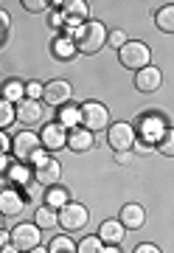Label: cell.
I'll list each match as a JSON object with an SVG mask.
<instances>
[{"label":"cell","mask_w":174,"mask_h":253,"mask_svg":"<svg viewBox=\"0 0 174 253\" xmlns=\"http://www.w3.org/2000/svg\"><path fill=\"white\" fill-rule=\"evenodd\" d=\"M107 26L99 23V20H87L82 28H79V37H76V48H79V54H99L101 48L107 45Z\"/></svg>","instance_id":"obj_1"},{"label":"cell","mask_w":174,"mask_h":253,"mask_svg":"<svg viewBox=\"0 0 174 253\" xmlns=\"http://www.w3.org/2000/svg\"><path fill=\"white\" fill-rule=\"evenodd\" d=\"M31 169H34V180L39 186H45V189H54L62 180V163L56 161V158H51L48 152H39L31 161Z\"/></svg>","instance_id":"obj_2"},{"label":"cell","mask_w":174,"mask_h":253,"mask_svg":"<svg viewBox=\"0 0 174 253\" xmlns=\"http://www.w3.org/2000/svg\"><path fill=\"white\" fill-rule=\"evenodd\" d=\"M166 129H169V126H166V118L163 116H157V113H143V116H140V121L135 124V135H138V141H140V144L157 146Z\"/></svg>","instance_id":"obj_3"},{"label":"cell","mask_w":174,"mask_h":253,"mask_svg":"<svg viewBox=\"0 0 174 253\" xmlns=\"http://www.w3.org/2000/svg\"><path fill=\"white\" fill-rule=\"evenodd\" d=\"M118 62L127 68V71H143L152 65V51H149L146 42H138V40H129L127 45L118 51Z\"/></svg>","instance_id":"obj_4"},{"label":"cell","mask_w":174,"mask_h":253,"mask_svg":"<svg viewBox=\"0 0 174 253\" xmlns=\"http://www.w3.org/2000/svg\"><path fill=\"white\" fill-rule=\"evenodd\" d=\"M11 152H14V161L31 163L39 152H45V149H42V141H39L37 132L23 129V132H17V135L11 138Z\"/></svg>","instance_id":"obj_5"},{"label":"cell","mask_w":174,"mask_h":253,"mask_svg":"<svg viewBox=\"0 0 174 253\" xmlns=\"http://www.w3.org/2000/svg\"><path fill=\"white\" fill-rule=\"evenodd\" d=\"M135 141H138L135 124H129V121H115V124L107 126V144H110V149H115V152H132Z\"/></svg>","instance_id":"obj_6"},{"label":"cell","mask_w":174,"mask_h":253,"mask_svg":"<svg viewBox=\"0 0 174 253\" xmlns=\"http://www.w3.org/2000/svg\"><path fill=\"white\" fill-rule=\"evenodd\" d=\"M73 99V87H70V82L68 79H51L42 84V104L48 107H65V104H70Z\"/></svg>","instance_id":"obj_7"},{"label":"cell","mask_w":174,"mask_h":253,"mask_svg":"<svg viewBox=\"0 0 174 253\" xmlns=\"http://www.w3.org/2000/svg\"><path fill=\"white\" fill-rule=\"evenodd\" d=\"M87 222H90V211L82 203H68L65 208H59V228L68 231V234L70 231H84Z\"/></svg>","instance_id":"obj_8"},{"label":"cell","mask_w":174,"mask_h":253,"mask_svg":"<svg viewBox=\"0 0 174 253\" xmlns=\"http://www.w3.org/2000/svg\"><path fill=\"white\" fill-rule=\"evenodd\" d=\"M82 126L90 129V132H99V129H107L110 126V110L101 101H84L82 104Z\"/></svg>","instance_id":"obj_9"},{"label":"cell","mask_w":174,"mask_h":253,"mask_svg":"<svg viewBox=\"0 0 174 253\" xmlns=\"http://www.w3.org/2000/svg\"><path fill=\"white\" fill-rule=\"evenodd\" d=\"M39 242H42V231H39L34 222H20V225L11 228V245H14L20 253L34 251Z\"/></svg>","instance_id":"obj_10"},{"label":"cell","mask_w":174,"mask_h":253,"mask_svg":"<svg viewBox=\"0 0 174 253\" xmlns=\"http://www.w3.org/2000/svg\"><path fill=\"white\" fill-rule=\"evenodd\" d=\"M39 141H42V149H45V152H59V149H65V146H68V129H65L62 124L51 121V124L42 126Z\"/></svg>","instance_id":"obj_11"},{"label":"cell","mask_w":174,"mask_h":253,"mask_svg":"<svg viewBox=\"0 0 174 253\" xmlns=\"http://www.w3.org/2000/svg\"><path fill=\"white\" fill-rule=\"evenodd\" d=\"M26 208V197L20 189H0V214L3 217H17L20 211Z\"/></svg>","instance_id":"obj_12"},{"label":"cell","mask_w":174,"mask_h":253,"mask_svg":"<svg viewBox=\"0 0 174 253\" xmlns=\"http://www.w3.org/2000/svg\"><path fill=\"white\" fill-rule=\"evenodd\" d=\"M160 84H163V73H160L157 65H149V68L135 73V90L138 93H155Z\"/></svg>","instance_id":"obj_13"},{"label":"cell","mask_w":174,"mask_h":253,"mask_svg":"<svg viewBox=\"0 0 174 253\" xmlns=\"http://www.w3.org/2000/svg\"><path fill=\"white\" fill-rule=\"evenodd\" d=\"M59 11H62L65 23H73V26H82L90 20V6L84 0H65Z\"/></svg>","instance_id":"obj_14"},{"label":"cell","mask_w":174,"mask_h":253,"mask_svg":"<svg viewBox=\"0 0 174 253\" xmlns=\"http://www.w3.org/2000/svg\"><path fill=\"white\" fill-rule=\"evenodd\" d=\"M118 222L127 231H138V228H143V222H146V211H143V206H138V203H127V206L121 208Z\"/></svg>","instance_id":"obj_15"},{"label":"cell","mask_w":174,"mask_h":253,"mask_svg":"<svg viewBox=\"0 0 174 253\" xmlns=\"http://www.w3.org/2000/svg\"><path fill=\"white\" fill-rule=\"evenodd\" d=\"M17 121L26 126H37L42 121V104L39 101H31V99H23L17 104Z\"/></svg>","instance_id":"obj_16"},{"label":"cell","mask_w":174,"mask_h":253,"mask_svg":"<svg viewBox=\"0 0 174 253\" xmlns=\"http://www.w3.org/2000/svg\"><path fill=\"white\" fill-rule=\"evenodd\" d=\"M124 236H127V228L121 225L118 219H104L99 228V239L104 245H121L124 242Z\"/></svg>","instance_id":"obj_17"},{"label":"cell","mask_w":174,"mask_h":253,"mask_svg":"<svg viewBox=\"0 0 174 253\" xmlns=\"http://www.w3.org/2000/svg\"><path fill=\"white\" fill-rule=\"evenodd\" d=\"M93 144H96V138H93L90 129H84V126L68 129V149H73V152H87V149H93Z\"/></svg>","instance_id":"obj_18"},{"label":"cell","mask_w":174,"mask_h":253,"mask_svg":"<svg viewBox=\"0 0 174 253\" xmlns=\"http://www.w3.org/2000/svg\"><path fill=\"white\" fill-rule=\"evenodd\" d=\"M31 183H34V169H31V163L14 161L11 174H9V186H11V189H17V186H20V191H23L26 186H31Z\"/></svg>","instance_id":"obj_19"},{"label":"cell","mask_w":174,"mask_h":253,"mask_svg":"<svg viewBox=\"0 0 174 253\" xmlns=\"http://www.w3.org/2000/svg\"><path fill=\"white\" fill-rule=\"evenodd\" d=\"M51 54L59 59V62H70L76 54H79V48H76V40H68V37H56L54 42H51Z\"/></svg>","instance_id":"obj_20"},{"label":"cell","mask_w":174,"mask_h":253,"mask_svg":"<svg viewBox=\"0 0 174 253\" xmlns=\"http://www.w3.org/2000/svg\"><path fill=\"white\" fill-rule=\"evenodd\" d=\"M56 124H62L65 129H76V126H82V107H76L73 101L65 104V107H59V113H56Z\"/></svg>","instance_id":"obj_21"},{"label":"cell","mask_w":174,"mask_h":253,"mask_svg":"<svg viewBox=\"0 0 174 253\" xmlns=\"http://www.w3.org/2000/svg\"><path fill=\"white\" fill-rule=\"evenodd\" d=\"M0 99H6L9 104L17 107L20 101L26 99V84H23L20 79H6L3 82V87H0Z\"/></svg>","instance_id":"obj_22"},{"label":"cell","mask_w":174,"mask_h":253,"mask_svg":"<svg viewBox=\"0 0 174 253\" xmlns=\"http://www.w3.org/2000/svg\"><path fill=\"white\" fill-rule=\"evenodd\" d=\"M34 225H37L39 231L56 228V225H59V211H54V208H48V206L34 208Z\"/></svg>","instance_id":"obj_23"},{"label":"cell","mask_w":174,"mask_h":253,"mask_svg":"<svg viewBox=\"0 0 174 253\" xmlns=\"http://www.w3.org/2000/svg\"><path fill=\"white\" fill-rule=\"evenodd\" d=\"M155 23L163 34H174V3H166L155 11Z\"/></svg>","instance_id":"obj_24"},{"label":"cell","mask_w":174,"mask_h":253,"mask_svg":"<svg viewBox=\"0 0 174 253\" xmlns=\"http://www.w3.org/2000/svg\"><path fill=\"white\" fill-rule=\"evenodd\" d=\"M70 203V194H68V189L65 186H54V189L45 191V206L54 208V211H59V208H65Z\"/></svg>","instance_id":"obj_25"},{"label":"cell","mask_w":174,"mask_h":253,"mask_svg":"<svg viewBox=\"0 0 174 253\" xmlns=\"http://www.w3.org/2000/svg\"><path fill=\"white\" fill-rule=\"evenodd\" d=\"M45 186H39L37 180L31 183V186H26L23 189V197H26V206H34V208H39V206H45Z\"/></svg>","instance_id":"obj_26"},{"label":"cell","mask_w":174,"mask_h":253,"mask_svg":"<svg viewBox=\"0 0 174 253\" xmlns=\"http://www.w3.org/2000/svg\"><path fill=\"white\" fill-rule=\"evenodd\" d=\"M48 253H76V245L73 239L65 234V236H54L51 245H48Z\"/></svg>","instance_id":"obj_27"},{"label":"cell","mask_w":174,"mask_h":253,"mask_svg":"<svg viewBox=\"0 0 174 253\" xmlns=\"http://www.w3.org/2000/svg\"><path fill=\"white\" fill-rule=\"evenodd\" d=\"M14 121H17V107L9 104L6 99H0V129H6V126L14 124Z\"/></svg>","instance_id":"obj_28"},{"label":"cell","mask_w":174,"mask_h":253,"mask_svg":"<svg viewBox=\"0 0 174 253\" xmlns=\"http://www.w3.org/2000/svg\"><path fill=\"white\" fill-rule=\"evenodd\" d=\"M101 248H104V242L99 239V234H93V236H84L82 242L76 245V253H101Z\"/></svg>","instance_id":"obj_29"},{"label":"cell","mask_w":174,"mask_h":253,"mask_svg":"<svg viewBox=\"0 0 174 253\" xmlns=\"http://www.w3.org/2000/svg\"><path fill=\"white\" fill-rule=\"evenodd\" d=\"M11 166H14V158L11 155H0V189H9Z\"/></svg>","instance_id":"obj_30"},{"label":"cell","mask_w":174,"mask_h":253,"mask_svg":"<svg viewBox=\"0 0 174 253\" xmlns=\"http://www.w3.org/2000/svg\"><path fill=\"white\" fill-rule=\"evenodd\" d=\"M157 152L166 155V158H174V129L169 126L163 132V138H160V144H157Z\"/></svg>","instance_id":"obj_31"},{"label":"cell","mask_w":174,"mask_h":253,"mask_svg":"<svg viewBox=\"0 0 174 253\" xmlns=\"http://www.w3.org/2000/svg\"><path fill=\"white\" fill-rule=\"evenodd\" d=\"M107 42H110L115 51H121V48L129 42V40H127V31H124V28H112L110 34H107Z\"/></svg>","instance_id":"obj_32"},{"label":"cell","mask_w":174,"mask_h":253,"mask_svg":"<svg viewBox=\"0 0 174 253\" xmlns=\"http://www.w3.org/2000/svg\"><path fill=\"white\" fill-rule=\"evenodd\" d=\"M23 6H26V11H31V14H42V11L51 9V3H45V0H26Z\"/></svg>","instance_id":"obj_33"},{"label":"cell","mask_w":174,"mask_h":253,"mask_svg":"<svg viewBox=\"0 0 174 253\" xmlns=\"http://www.w3.org/2000/svg\"><path fill=\"white\" fill-rule=\"evenodd\" d=\"M26 99H31V101L42 99V84H39V82H28L26 84Z\"/></svg>","instance_id":"obj_34"},{"label":"cell","mask_w":174,"mask_h":253,"mask_svg":"<svg viewBox=\"0 0 174 253\" xmlns=\"http://www.w3.org/2000/svg\"><path fill=\"white\" fill-rule=\"evenodd\" d=\"M11 152V138L0 129V155H9Z\"/></svg>","instance_id":"obj_35"},{"label":"cell","mask_w":174,"mask_h":253,"mask_svg":"<svg viewBox=\"0 0 174 253\" xmlns=\"http://www.w3.org/2000/svg\"><path fill=\"white\" fill-rule=\"evenodd\" d=\"M51 28H65V17H62V11L59 9L51 11Z\"/></svg>","instance_id":"obj_36"},{"label":"cell","mask_w":174,"mask_h":253,"mask_svg":"<svg viewBox=\"0 0 174 253\" xmlns=\"http://www.w3.org/2000/svg\"><path fill=\"white\" fill-rule=\"evenodd\" d=\"M132 158H135V152H115V163H118V166H129Z\"/></svg>","instance_id":"obj_37"},{"label":"cell","mask_w":174,"mask_h":253,"mask_svg":"<svg viewBox=\"0 0 174 253\" xmlns=\"http://www.w3.org/2000/svg\"><path fill=\"white\" fill-rule=\"evenodd\" d=\"M135 253H160V248L152 245V242H143V245H138L135 248Z\"/></svg>","instance_id":"obj_38"},{"label":"cell","mask_w":174,"mask_h":253,"mask_svg":"<svg viewBox=\"0 0 174 253\" xmlns=\"http://www.w3.org/2000/svg\"><path fill=\"white\" fill-rule=\"evenodd\" d=\"M11 245V231H0V248Z\"/></svg>","instance_id":"obj_39"},{"label":"cell","mask_w":174,"mask_h":253,"mask_svg":"<svg viewBox=\"0 0 174 253\" xmlns=\"http://www.w3.org/2000/svg\"><path fill=\"white\" fill-rule=\"evenodd\" d=\"M101 253H121V245H104Z\"/></svg>","instance_id":"obj_40"},{"label":"cell","mask_w":174,"mask_h":253,"mask_svg":"<svg viewBox=\"0 0 174 253\" xmlns=\"http://www.w3.org/2000/svg\"><path fill=\"white\" fill-rule=\"evenodd\" d=\"M9 23H11V20H9V14H6V11L0 9V28H9Z\"/></svg>","instance_id":"obj_41"},{"label":"cell","mask_w":174,"mask_h":253,"mask_svg":"<svg viewBox=\"0 0 174 253\" xmlns=\"http://www.w3.org/2000/svg\"><path fill=\"white\" fill-rule=\"evenodd\" d=\"M132 149H138V152H149L152 146H146V144H140V141H135V146H132Z\"/></svg>","instance_id":"obj_42"},{"label":"cell","mask_w":174,"mask_h":253,"mask_svg":"<svg viewBox=\"0 0 174 253\" xmlns=\"http://www.w3.org/2000/svg\"><path fill=\"white\" fill-rule=\"evenodd\" d=\"M0 253H20L14 245H6V248H0Z\"/></svg>","instance_id":"obj_43"},{"label":"cell","mask_w":174,"mask_h":253,"mask_svg":"<svg viewBox=\"0 0 174 253\" xmlns=\"http://www.w3.org/2000/svg\"><path fill=\"white\" fill-rule=\"evenodd\" d=\"M28 253H48V248H42V245H37L34 251H28Z\"/></svg>","instance_id":"obj_44"},{"label":"cell","mask_w":174,"mask_h":253,"mask_svg":"<svg viewBox=\"0 0 174 253\" xmlns=\"http://www.w3.org/2000/svg\"><path fill=\"white\" fill-rule=\"evenodd\" d=\"M3 37H6V28H0V42H3Z\"/></svg>","instance_id":"obj_45"},{"label":"cell","mask_w":174,"mask_h":253,"mask_svg":"<svg viewBox=\"0 0 174 253\" xmlns=\"http://www.w3.org/2000/svg\"><path fill=\"white\" fill-rule=\"evenodd\" d=\"M0 231H3V214H0Z\"/></svg>","instance_id":"obj_46"}]
</instances>
